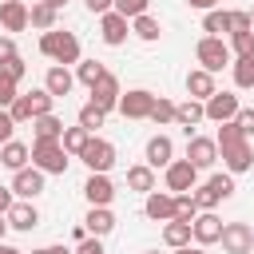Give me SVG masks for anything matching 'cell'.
I'll use <instances>...</instances> for the list:
<instances>
[{"instance_id": "58", "label": "cell", "mask_w": 254, "mask_h": 254, "mask_svg": "<svg viewBox=\"0 0 254 254\" xmlns=\"http://www.w3.org/2000/svg\"><path fill=\"white\" fill-rule=\"evenodd\" d=\"M143 254H159V250H143Z\"/></svg>"}, {"instance_id": "13", "label": "cell", "mask_w": 254, "mask_h": 254, "mask_svg": "<svg viewBox=\"0 0 254 254\" xmlns=\"http://www.w3.org/2000/svg\"><path fill=\"white\" fill-rule=\"evenodd\" d=\"M8 190H12V198H24V202H32L36 194H44V171H36V167H24V171H16Z\"/></svg>"}, {"instance_id": "24", "label": "cell", "mask_w": 254, "mask_h": 254, "mask_svg": "<svg viewBox=\"0 0 254 254\" xmlns=\"http://www.w3.org/2000/svg\"><path fill=\"white\" fill-rule=\"evenodd\" d=\"M71 83H75V75H71L67 67H60V64H52V67H48V75H44V91H48L52 99L67 95V91H71Z\"/></svg>"}, {"instance_id": "14", "label": "cell", "mask_w": 254, "mask_h": 254, "mask_svg": "<svg viewBox=\"0 0 254 254\" xmlns=\"http://www.w3.org/2000/svg\"><path fill=\"white\" fill-rule=\"evenodd\" d=\"M87 91H91V99H87V103H95L99 111H115V107H119V95H123V87H119V79H115L111 71H107L95 87H87Z\"/></svg>"}, {"instance_id": "53", "label": "cell", "mask_w": 254, "mask_h": 254, "mask_svg": "<svg viewBox=\"0 0 254 254\" xmlns=\"http://www.w3.org/2000/svg\"><path fill=\"white\" fill-rule=\"evenodd\" d=\"M0 254H24V250H16V246H8V242H0Z\"/></svg>"}, {"instance_id": "51", "label": "cell", "mask_w": 254, "mask_h": 254, "mask_svg": "<svg viewBox=\"0 0 254 254\" xmlns=\"http://www.w3.org/2000/svg\"><path fill=\"white\" fill-rule=\"evenodd\" d=\"M48 254H75V250H67L64 242H56V246H48Z\"/></svg>"}, {"instance_id": "37", "label": "cell", "mask_w": 254, "mask_h": 254, "mask_svg": "<svg viewBox=\"0 0 254 254\" xmlns=\"http://www.w3.org/2000/svg\"><path fill=\"white\" fill-rule=\"evenodd\" d=\"M155 127H167V123H175V103L167 99V95H155V107H151V115H147Z\"/></svg>"}, {"instance_id": "33", "label": "cell", "mask_w": 254, "mask_h": 254, "mask_svg": "<svg viewBox=\"0 0 254 254\" xmlns=\"http://www.w3.org/2000/svg\"><path fill=\"white\" fill-rule=\"evenodd\" d=\"M87 139H91V135H87L79 123H75V127H64V135H60V147H64L67 155H75V159H79V151L87 147Z\"/></svg>"}, {"instance_id": "1", "label": "cell", "mask_w": 254, "mask_h": 254, "mask_svg": "<svg viewBox=\"0 0 254 254\" xmlns=\"http://www.w3.org/2000/svg\"><path fill=\"white\" fill-rule=\"evenodd\" d=\"M214 143H218V159L226 163V175H246L254 167V147L234 123H218Z\"/></svg>"}, {"instance_id": "35", "label": "cell", "mask_w": 254, "mask_h": 254, "mask_svg": "<svg viewBox=\"0 0 254 254\" xmlns=\"http://www.w3.org/2000/svg\"><path fill=\"white\" fill-rule=\"evenodd\" d=\"M75 123H79V127H83L87 135H95V131H99V127L107 123V111H99L95 103H83V107H79V119H75Z\"/></svg>"}, {"instance_id": "41", "label": "cell", "mask_w": 254, "mask_h": 254, "mask_svg": "<svg viewBox=\"0 0 254 254\" xmlns=\"http://www.w3.org/2000/svg\"><path fill=\"white\" fill-rule=\"evenodd\" d=\"M16 95H20V91H16V79H12V75H8L4 67H0V111H8Z\"/></svg>"}, {"instance_id": "43", "label": "cell", "mask_w": 254, "mask_h": 254, "mask_svg": "<svg viewBox=\"0 0 254 254\" xmlns=\"http://www.w3.org/2000/svg\"><path fill=\"white\" fill-rule=\"evenodd\" d=\"M0 67H4V71H8L16 83H20V79H24V71H28V64H24L20 56H12V60H8V64H0Z\"/></svg>"}, {"instance_id": "45", "label": "cell", "mask_w": 254, "mask_h": 254, "mask_svg": "<svg viewBox=\"0 0 254 254\" xmlns=\"http://www.w3.org/2000/svg\"><path fill=\"white\" fill-rule=\"evenodd\" d=\"M230 32H250V12H230Z\"/></svg>"}, {"instance_id": "59", "label": "cell", "mask_w": 254, "mask_h": 254, "mask_svg": "<svg viewBox=\"0 0 254 254\" xmlns=\"http://www.w3.org/2000/svg\"><path fill=\"white\" fill-rule=\"evenodd\" d=\"M0 4H4V0H0Z\"/></svg>"}, {"instance_id": "57", "label": "cell", "mask_w": 254, "mask_h": 254, "mask_svg": "<svg viewBox=\"0 0 254 254\" xmlns=\"http://www.w3.org/2000/svg\"><path fill=\"white\" fill-rule=\"evenodd\" d=\"M250 32H254V12H250Z\"/></svg>"}, {"instance_id": "28", "label": "cell", "mask_w": 254, "mask_h": 254, "mask_svg": "<svg viewBox=\"0 0 254 254\" xmlns=\"http://www.w3.org/2000/svg\"><path fill=\"white\" fill-rule=\"evenodd\" d=\"M163 242H167L171 250H183V246H190V222H179V218L163 222Z\"/></svg>"}, {"instance_id": "29", "label": "cell", "mask_w": 254, "mask_h": 254, "mask_svg": "<svg viewBox=\"0 0 254 254\" xmlns=\"http://www.w3.org/2000/svg\"><path fill=\"white\" fill-rule=\"evenodd\" d=\"M56 16H60V12H56L52 4H44V0H36V4L28 8V24L40 28V32H52V28H56Z\"/></svg>"}, {"instance_id": "19", "label": "cell", "mask_w": 254, "mask_h": 254, "mask_svg": "<svg viewBox=\"0 0 254 254\" xmlns=\"http://www.w3.org/2000/svg\"><path fill=\"white\" fill-rule=\"evenodd\" d=\"M4 218H8V230H36V226H40V210H36L32 202H24V198H16V202L4 210Z\"/></svg>"}, {"instance_id": "55", "label": "cell", "mask_w": 254, "mask_h": 254, "mask_svg": "<svg viewBox=\"0 0 254 254\" xmlns=\"http://www.w3.org/2000/svg\"><path fill=\"white\" fill-rule=\"evenodd\" d=\"M44 4H52V8H56V12H60V8H64V4H67V0H44Z\"/></svg>"}, {"instance_id": "46", "label": "cell", "mask_w": 254, "mask_h": 254, "mask_svg": "<svg viewBox=\"0 0 254 254\" xmlns=\"http://www.w3.org/2000/svg\"><path fill=\"white\" fill-rule=\"evenodd\" d=\"M12 56H20V52H16V40H12V36H0V64H8Z\"/></svg>"}, {"instance_id": "39", "label": "cell", "mask_w": 254, "mask_h": 254, "mask_svg": "<svg viewBox=\"0 0 254 254\" xmlns=\"http://www.w3.org/2000/svg\"><path fill=\"white\" fill-rule=\"evenodd\" d=\"M194 214H198L194 194H175V218L179 222H194Z\"/></svg>"}, {"instance_id": "2", "label": "cell", "mask_w": 254, "mask_h": 254, "mask_svg": "<svg viewBox=\"0 0 254 254\" xmlns=\"http://www.w3.org/2000/svg\"><path fill=\"white\" fill-rule=\"evenodd\" d=\"M40 52H44L52 64H60V67L79 64V40H75V32H60V28L44 32V36H40Z\"/></svg>"}, {"instance_id": "32", "label": "cell", "mask_w": 254, "mask_h": 254, "mask_svg": "<svg viewBox=\"0 0 254 254\" xmlns=\"http://www.w3.org/2000/svg\"><path fill=\"white\" fill-rule=\"evenodd\" d=\"M103 75H107V67H103L99 60H79V64H75V79H79L83 87H95Z\"/></svg>"}, {"instance_id": "5", "label": "cell", "mask_w": 254, "mask_h": 254, "mask_svg": "<svg viewBox=\"0 0 254 254\" xmlns=\"http://www.w3.org/2000/svg\"><path fill=\"white\" fill-rule=\"evenodd\" d=\"M67 151L60 143H44V139H32V167L44 171V175H64L67 171Z\"/></svg>"}, {"instance_id": "12", "label": "cell", "mask_w": 254, "mask_h": 254, "mask_svg": "<svg viewBox=\"0 0 254 254\" xmlns=\"http://www.w3.org/2000/svg\"><path fill=\"white\" fill-rule=\"evenodd\" d=\"M187 163H190L194 171L214 167V163H218V143L206 139V135H190V143H187Z\"/></svg>"}, {"instance_id": "3", "label": "cell", "mask_w": 254, "mask_h": 254, "mask_svg": "<svg viewBox=\"0 0 254 254\" xmlns=\"http://www.w3.org/2000/svg\"><path fill=\"white\" fill-rule=\"evenodd\" d=\"M194 60H198V67H202V71H210V75L234 64V56H230L226 40H214V36H202V40L194 44Z\"/></svg>"}, {"instance_id": "49", "label": "cell", "mask_w": 254, "mask_h": 254, "mask_svg": "<svg viewBox=\"0 0 254 254\" xmlns=\"http://www.w3.org/2000/svg\"><path fill=\"white\" fill-rule=\"evenodd\" d=\"M187 4H190V8H198V12H210V8H218L222 0H187Z\"/></svg>"}, {"instance_id": "10", "label": "cell", "mask_w": 254, "mask_h": 254, "mask_svg": "<svg viewBox=\"0 0 254 254\" xmlns=\"http://www.w3.org/2000/svg\"><path fill=\"white\" fill-rule=\"evenodd\" d=\"M222 238V218L214 210H198L194 222H190V242L194 246H214Z\"/></svg>"}, {"instance_id": "34", "label": "cell", "mask_w": 254, "mask_h": 254, "mask_svg": "<svg viewBox=\"0 0 254 254\" xmlns=\"http://www.w3.org/2000/svg\"><path fill=\"white\" fill-rule=\"evenodd\" d=\"M230 71H234V87H242V91L254 87V56H238L230 64Z\"/></svg>"}, {"instance_id": "16", "label": "cell", "mask_w": 254, "mask_h": 254, "mask_svg": "<svg viewBox=\"0 0 254 254\" xmlns=\"http://www.w3.org/2000/svg\"><path fill=\"white\" fill-rule=\"evenodd\" d=\"M171 159H175V143L167 135H151L143 147V163L155 171V167H171Z\"/></svg>"}, {"instance_id": "44", "label": "cell", "mask_w": 254, "mask_h": 254, "mask_svg": "<svg viewBox=\"0 0 254 254\" xmlns=\"http://www.w3.org/2000/svg\"><path fill=\"white\" fill-rule=\"evenodd\" d=\"M12 135H16V123H12V115H8V111H0V147H4Z\"/></svg>"}, {"instance_id": "47", "label": "cell", "mask_w": 254, "mask_h": 254, "mask_svg": "<svg viewBox=\"0 0 254 254\" xmlns=\"http://www.w3.org/2000/svg\"><path fill=\"white\" fill-rule=\"evenodd\" d=\"M75 254H103V242H99V238H91V234H87V238H83V242H79V246H75Z\"/></svg>"}, {"instance_id": "36", "label": "cell", "mask_w": 254, "mask_h": 254, "mask_svg": "<svg viewBox=\"0 0 254 254\" xmlns=\"http://www.w3.org/2000/svg\"><path fill=\"white\" fill-rule=\"evenodd\" d=\"M24 99H28V107H32V119H40V115H52V95L44 91V87H32V91H24Z\"/></svg>"}, {"instance_id": "7", "label": "cell", "mask_w": 254, "mask_h": 254, "mask_svg": "<svg viewBox=\"0 0 254 254\" xmlns=\"http://www.w3.org/2000/svg\"><path fill=\"white\" fill-rule=\"evenodd\" d=\"M163 183L171 194H190L198 187V171L187 159H171V167H163Z\"/></svg>"}, {"instance_id": "4", "label": "cell", "mask_w": 254, "mask_h": 254, "mask_svg": "<svg viewBox=\"0 0 254 254\" xmlns=\"http://www.w3.org/2000/svg\"><path fill=\"white\" fill-rule=\"evenodd\" d=\"M190 194H194L198 210H214L218 202H226V198L234 194V175H226V171H222V175H210V179H206L202 187H194Z\"/></svg>"}, {"instance_id": "50", "label": "cell", "mask_w": 254, "mask_h": 254, "mask_svg": "<svg viewBox=\"0 0 254 254\" xmlns=\"http://www.w3.org/2000/svg\"><path fill=\"white\" fill-rule=\"evenodd\" d=\"M12 202H16V198H12V190H8V187H0V214H4Z\"/></svg>"}, {"instance_id": "22", "label": "cell", "mask_w": 254, "mask_h": 254, "mask_svg": "<svg viewBox=\"0 0 254 254\" xmlns=\"http://www.w3.org/2000/svg\"><path fill=\"white\" fill-rule=\"evenodd\" d=\"M83 230H87L91 238H107V234L115 230V214H111V206H91L87 218H83Z\"/></svg>"}, {"instance_id": "8", "label": "cell", "mask_w": 254, "mask_h": 254, "mask_svg": "<svg viewBox=\"0 0 254 254\" xmlns=\"http://www.w3.org/2000/svg\"><path fill=\"white\" fill-rule=\"evenodd\" d=\"M222 250L226 254H254V226L250 222H222Z\"/></svg>"}, {"instance_id": "25", "label": "cell", "mask_w": 254, "mask_h": 254, "mask_svg": "<svg viewBox=\"0 0 254 254\" xmlns=\"http://www.w3.org/2000/svg\"><path fill=\"white\" fill-rule=\"evenodd\" d=\"M206 119V111H202V103L198 99H187V103H175V123L187 131V135H194V127Z\"/></svg>"}, {"instance_id": "18", "label": "cell", "mask_w": 254, "mask_h": 254, "mask_svg": "<svg viewBox=\"0 0 254 254\" xmlns=\"http://www.w3.org/2000/svg\"><path fill=\"white\" fill-rule=\"evenodd\" d=\"M143 214L151 222H171L175 218V194L171 190H151L147 202H143Z\"/></svg>"}, {"instance_id": "56", "label": "cell", "mask_w": 254, "mask_h": 254, "mask_svg": "<svg viewBox=\"0 0 254 254\" xmlns=\"http://www.w3.org/2000/svg\"><path fill=\"white\" fill-rule=\"evenodd\" d=\"M32 254H48V246H40V250H32Z\"/></svg>"}, {"instance_id": "27", "label": "cell", "mask_w": 254, "mask_h": 254, "mask_svg": "<svg viewBox=\"0 0 254 254\" xmlns=\"http://www.w3.org/2000/svg\"><path fill=\"white\" fill-rule=\"evenodd\" d=\"M32 131H36V139H44V143H60L64 119H60V115H40V119H32Z\"/></svg>"}, {"instance_id": "26", "label": "cell", "mask_w": 254, "mask_h": 254, "mask_svg": "<svg viewBox=\"0 0 254 254\" xmlns=\"http://www.w3.org/2000/svg\"><path fill=\"white\" fill-rule=\"evenodd\" d=\"M202 32L214 36V40L230 36V12H226V8H210V12H202Z\"/></svg>"}, {"instance_id": "42", "label": "cell", "mask_w": 254, "mask_h": 254, "mask_svg": "<svg viewBox=\"0 0 254 254\" xmlns=\"http://www.w3.org/2000/svg\"><path fill=\"white\" fill-rule=\"evenodd\" d=\"M234 127H238V131L250 139V135H254V107H238V115H234Z\"/></svg>"}, {"instance_id": "54", "label": "cell", "mask_w": 254, "mask_h": 254, "mask_svg": "<svg viewBox=\"0 0 254 254\" xmlns=\"http://www.w3.org/2000/svg\"><path fill=\"white\" fill-rule=\"evenodd\" d=\"M4 234H8V218L0 214V242H4Z\"/></svg>"}, {"instance_id": "40", "label": "cell", "mask_w": 254, "mask_h": 254, "mask_svg": "<svg viewBox=\"0 0 254 254\" xmlns=\"http://www.w3.org/2000/svg\"><path fill=\"white\" fill-rule=\"evenodd\" d=\"M147 4H151V0H111V12H119L123 20H135V16L147 12Z\"/></svg>"}, {"instance_id": "38", "label": "cell", "mask_w": 254, "mask_h": 254, "mask_svg": "<svg viewBox=\"0 0 254 254\" xmlns=\"http://www.w3.org/2000/svg\"><path fill=\"white\" fill-rule=\"evenodd\" d=\"M230 56L238 60V56H254V32H230Z\"/></svg>"}, {"instance_id": "9", "label": "cell", "mask_w": 254, "mask_h": 254, "mask_svg": "<svg viewBox=\"0 0 254 254\" xmlns=\"http://www.w3.org/2000/svg\"><path fill=\"white\" fill-rule=\"evenodd\" d=\"M151 107H155V91H147V87H131L127 95H119V115L123 119H147L151 115Z\"/></svg>"}, {"instance_id": "6", "label": "cell", "mask_w": 254, "mask_h": 254, "mask_svg": "<svg viewBox=\"0 0 254 254\" xmlns=\"http://www.w3.org/2000/svg\"><path fill=\"white\" fill-rule=\"evenodd\" d=\"M79 159H83V167L91 171V175H107L111 167H115V143H107V139H99V135H91L87 139V147L79 151Z\"/></svg>"}, {"instance_id": "48", "label": "cell", "mask_w": 254, "mask_h": 254, "mask_svg": "<svg viewBox=\"0 0 254 254\" xmlns=\"http://www.w3.org/2000/svg\"><path fill=\"white\" fill-rule=\"evenodd\" d=\"M83 4H87V12H95V16L111 12V0H83Z\"/></svg>"}, {"instance_id": "23", "label": "cell", "mask_w": 254, "mask_h": 254, "mask_svg": "<svg viewBox=\"0 0 254 254\" xmlns=\"http://www.w3.org/2000/svg\"><path fill=\"white\" fill-rule=\"evenodd\" d=\"M214 91H218V87H214V75H210V71H202V67L187 71V95H190V99L206 103V99H210Z\"/></svg>"}, {"instance_id": "17", "label": "cell", "mask_w": 254, "mask_h": 254, "mask_svg": "<svg viewBox=\"0 0 254 254\" xmlns=\"http://www.w3.org/2000/svg\"><path fill=\"white\" fill-rule=\"evenodd\" d=\"M83 198H87L91 206H111V198H115V183H111V175H87V183H83Z\"/></svg>"}, {"instance_id": "20", "label": "cell", "mask_w": 254, "mask_h": 254, "mask_svg": "<svg viewBox=\"0 0 254 254\" xmlns=\"http://www.w3.org/2000/svg\"><path fill=\"white\" fill-rule=\"evenodd\" d=\"M0 24H4L8 36H12V32H24V28H28V4H24V0H4V4H0Z\"/></svg>"}, {"instance_id": "21", "label": "cell", "mask_w": 254, "mask_h": 254, "mask_svg": "<svg viewBox=\"0 0 254 254\" xmlns=\"http://www.w3.org/2000/svg\"><path fill=\"white\" fill-rule=\"evenodd\" d=\"M0 163L16 175V171H24V167L32 163V147H28V143H20V139H8V143L0 147Z\"/></svg>"}, {"instance_id": "30", "label": "cell", "mask_w": 254, "mask_h": 254, "mask_svg": "<svg viewBox=\"0 0 254 254\" xmlns=\"http://www.w3.org/2000/svg\"><path fill=\"white\" fill-rule=\"evenodd\" d=\"M131 32H135L143 44H155V40L163 36V24H159L151 12H143V16H135V20H131Z\"/></svg>"}, {"instance_id": "11", "label": "cell", "mask_w": 254, "mask_h": 254, "mask_svg": "<svg viewBox=\"0 0 254 254\" xmlns=\"http://www.w3.org/2000/svg\"><path fill=\"white\" fill-rule=\"evenodd\" d=\"M238 95L234 91H214L206 103H202V111H206V119L210 123H234V115H238Z\"/></svg>"}, {"instance_id": "52", "label": "cell", "mask_w": 254, "mask_h": 254, "mask_svg": "<svg viewBox=\"0 0 254 254\" xmlns=\"http://www.w3.org/2000/svg\"><path fill=\"white\" fill-rule=\"evenodd\" d=\"M175 254H206V246H183V250H175Z\"/></svg>"}, {"instance_id": "15", "label": "cell", "mask_w": 254, "mask_h": 254, "mask_svg": "<svg viewBox=\"0 0 254 254\" xmlns=\"http://www.w3.org/2000/svg\"><path fill=\"white\" fill-rule=\"evenodd\" d=\"M99 36H103L107 48H119V44L131 36V20H123L119 12H103V16H99Z\"/></svg>"}, {"instance_id": "31", "label": "cell", "mask_w": 254, "mask_h": 254, "mask_svg": "<svg viewBox=\"0 0 254 254\" xmlns=\"http://www.w3.org/2000/svg\"><path fill=\"white\" fill-rule=\"evenodd\" d=\"M127 187H131V190H143V194H151V190H155V171H151L147 163H135V167H127Z\"/></svg>"}]
</instances>
